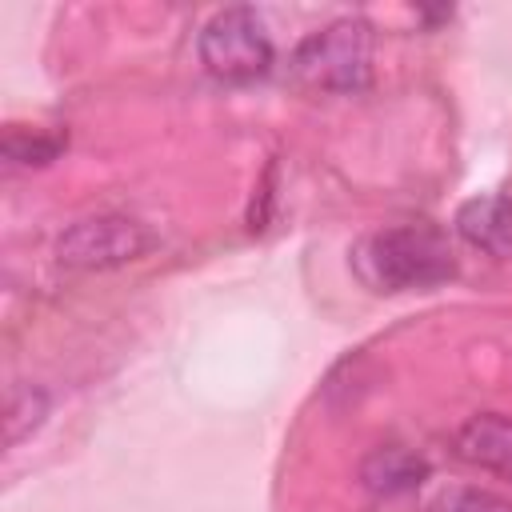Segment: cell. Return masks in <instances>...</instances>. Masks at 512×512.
<instances>
[{
  "label": "cell",
  "mask_w": 512,
  "mask_h": 512,
  "mask_svg": "<svg viewBox=\"0 0 512 512\" xmlns=\"http://www.w3.org/2000/svg\"><path fill=\"white\" fill-rule=\"evenodd\" d=\"M352 268L372 292H416L444 284L456 272V256L440 228L396 224L364 236L352 252Z\"/></svg>",
  "instance_id": "cell-1"
},
{
  "label": "cell",
  "mask_w": 512,
  "mask_h": 512,
  "mask_svg": "<svg viewBox=\"0 0 512 512\" xmlns=\"http://www.w3.org/2000/svg\"><path fill=\"white\" fill-rule=\"evenodd\" d=\"M456 232L492 256L512 252V196H472L456 212Z\"/></svg>",
  "instance_id": "cell-6"
},
{
  "label": "cell",
  "mask_w": 512,
  "mask_h": 512,
  "mask_svg": "<svg viewBox=\"0 0 512 512\" xmlns=\"http://www.w3.org/2000/svg\"><path fill=\"white\" fill-rule=\"evenodd\" d=\"M152 232L120 212H100V216H84L72 228L60 232L56 240V260L80 272H104V268H120L140 260L152 248Z\"/></svg>",
  "instance_id": "cell-4"
},
{
  "label": "cell",
  "mask_w": 512,
  "mask_h": 512,
  "mask_svg": "<svg viewBox=\"0 0 512 512\" xmlns=\"http://www.w3.org/2000/svg\"><path fill=\"white\" fill-rule=\"evenodd\" d=\"M288 76L308 92H364L372 80L368 24L332 20L320 32H308L288 60Z\"/></svg>",
  "instance_id": "cell-2"
},
{
  "label": "cell",
  "mask_w": 512,
  "mask_h": 512,
  "mask_svg": "<svg viewBox=\"0 0 512 512\" xmlns=\"http://www.w3.org/2000/svg\"><path fill=\"white\" fill-rule=\"evenodd\" d=\"M48 416V396L32 384H20L8 392V408H4V444L16 448L24 444Z\"/></svg>",
  "instance_id": "cell-8"
},
{
  "label": "cell",
  "mask_w": 512,
  "mask_h": 512,
  "mask_svg": "<svg viewBox=\"0 0 512 512\" xmlns=\"http://www.w3.org/2000/svg\"><path fill=\"white\" fill-rule=\"evenodd\" d=\"M56 152H60L56 136H40V132L28 136L20 128H8V136H4V156L12 164H48Z\"/></svg>",
  "instance_id": "cell-9"
},
{
  "label": "cell",
  "mask_w": 512,
  "mask_h": 512,
  "mask_svg": "<svg viewBox=\"0 0 512 512\" xmlns=\"http://www.w3.org/2000/svg\"><path fill=\"white\" fill-rule=\"evenodd\" d=\"M200 60L228 84H248L272 68V40L252 8H224L200 32Z\"/></svg>",
  "instance_id": "cell-3"
},
{
  "label": "cell",
  "mask_w": 512,
  "mask_h": 512,
  "mask_svg": "<svg viewBox=\"0 0 512 512\" xmlns=\"http://www.w3.org/2000/svg\"><path fill=\"white\" fill-rule=\"evenodd\" d=\"M428 476V464L400 448V444H388V448H376L364 464H360V480L368 492L376 496H400V492H412L420 480Z\"/></svg>",
  "instance_id": "cell-7"
},
{
  "label": "cell",
  "mask_w": 512,
  "mask_h": 512,
  "mask_svg": "<svg viewBox=\"0 0 512 512\" xmlns=\"http://www.w3.org/2000/svg\"><path fill=\"white\" fill-rule=\"evenodd\" d=\"M452 452L480 472L512 480V420L496 412L468 416L452 436Z\"/></svg>",
  "instance_id": "cell-5"
},
{
  "label": "cell",
  "mask_w": 512,
  "mask_h": 512,
  "mask_svg": "<svg viewBox=\"0 0 512 512\" xmlns=\"http://www.w3.org/2000/svg\"><path fill=\"white\" fill-rule=\"evenodd\" d=\"M436 512H508V504L496 500V496H488V492H460V496H452Z\"/></svg>",
  "instance_id": "cell-10"
}]
</instances>
